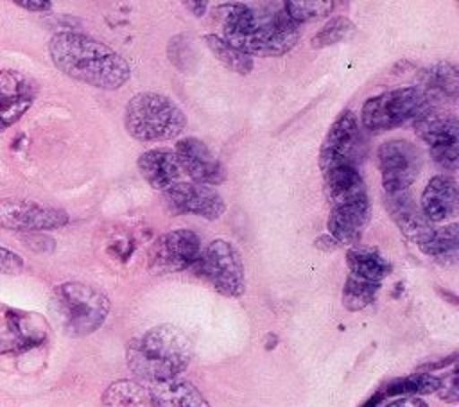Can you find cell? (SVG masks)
<instances>
[{
  "mask_svg": "<svg viewBox=\"0 0 459 407\" xmlns=\"http://www.w3.org/2000/svg\"><path fill=\"white\" fill-rule=\"evenodd\" d=\"M181 172H185L194 183L221 185L226 181V170L210 147L195 136L178 140L174 147Z\"/></svg>",
  "mask_w": 459,
  "mask_h": 407,
  "instance_id": "5bb4252c",
  "label": "cell"
},
{
  "mask_svg": "<svg viewBox=\"0 0 459 407\" xmlns=\"http://www.w3.org/2000/svg\"><path fill=\"white\" fill-rule=\"evenodd\" d=\"M335 7L332 0H289L283 4L285 13L298 25L305 22H314L328 16Z\"/></svg>",
  "mask_w": 459,
  "mask_h": 407,
  "instance_id": "4dcf8cb0",
  "label": "cell"
},
{
  "mask_svg": "<svg viewBox=\"0 0 459 407\" xmlns=\"http://www.w3.org/2000/svg\"><path fill=\"white\" fill-rule=\"evenodd\" d=\"M377 158L385 194L405 192L416 181L423 165L420 149L407 140L384 142Z\"/></svg>",
  "mask_w": 459,
  "mask_h": 407,
  "instance_id": "9c48e42d",
  "label": "cell"
},
{
  "mask_svg": "<svg viewBox=\"0 0 459 407\" xmlns=\"http://www.w3.org/2000/svg\"><path fill=\"white\" fill-rule=\"evenodd\" d=\"M136 167L143 181L156 190H167L176 185L181 176L176 152L169 147H156L142 152L136 160Z\"/></svg>",
  "mask_w": 459,
  "mask_h": 407,
  "instance_id": "ffe728a7",
  "label": "cell"
},
{
  "mask_svg": "<svg viewBox=\"0 0 459 407\" xmlns=\"http://www.w3.org/2000/svg\"><path fill=\"white\" fill-rule=\"evenodd\" d=\"M454 360H455V353H454V355H450L448 359H443V360H437V362L425 364V366H421L420 369H423V373H425V371H430V369H439V368H445L446 364H450V362H454Z\"/></svg>",
  "mask_w": 459,
  "mask_h": 407,
  "instance_id": "d590c367",
  "label": "cell"
},
{
  "mask_svg": "<svg viewBox=\"0 0 459 407\" xmlns=\"http://www.w3.org/2000/svg\"><path fill=\"white\" fill-rule=\"evenodd\" d=\"M201 238L192 229H172L160 235L149 249V271L152 274L178 273L194 267L201 255Z\"/></svg>",
  "mask_w": 459,
  "mask_h": 407,
  "instance_id": "30bf717a",
  "label": "cell"
},
{
  "mask_svg": "<svg viewBox=\"0 0 459 407\" xmlns=\"http://www.w3.org/2000/svg\"><path fill=\"white\" fill-rule=\"evenodd\" d=\"M429 106L430 99L423 88L405 86L389 90L362 104L360 124L373 133L389 131L407 122H414Z\"/></svg>",
  "mask_w": 459,
  "mask_h": 407,
  "instance_id": "8992f818",
  "label": "cell"
},
{
  "mask_svg": "<svg viewBox=\"0 0 459 407\" xmlns=\"http://www.w3.org/2000/svg\"><path fill=\"white\" fill-rule=\"evenodd\" d=\"M48 54L59 72L100 90H118L131 77V66L118 52L81 32L54 34L48 41Z\"/></svg>",
  "mask_w": 459,
  "mask_h": 407,
  "instance_id": "6da1fadb",
  "label": "cell"
},
{
  "mask_svg": "<svg viewBox=\"0 0 459 407\" xmlns=\"http://www.w3.org/2000/svg\"><path fill=\"white\" fill-rule=\"evenodd\" d=\"M357 32L355 23L346 16H333L330 18L310 39L312 48H325L344 39H350Z\"/></svg>",
  "mask_w": 459,
  "mask_h": 407,
  "instance_id": "f546056e",
  "label": "cell"
},
{
  "mask_svg": "<svg viewBox=\"0 0 459 407\" xmlns=\"http://www.w3.org/2000/svg\"><path fill=\"white\" fill-rule=\"evenodd\" d=\"M194 269L226 298H240L246 292L242 256L238 249L224 238L212 240L201 251Z\"/></svg>",
  "mask_w": 459,
  "mask_h": 407,
  "instance_id": "52a82bcc",
  "label": "cell"
},
{
  "mask_svg": "<svg viewBox=\"0 0 459 407\" xmlns=\"http://www.w3.org/2000/svg\"><path fill=\"white\" fill-rule=\"evenodd\" d=\"M412 124L434 161L448 170H455L459 161V122L455 115L429 106Z\"/></svg>",
  "mask_w": 459,
  "mask_h": 407,
  "instance_id": "ba28073f",
  "label": "cell"
},
{
  "mask_svg": "<svg viewBox=\"0 0 459 407\" xmlns=\"http://www.w3.org/2000/svg\"><path fill=\"white\" fill-rule=\"evenodd\" d=\"M7 339H4L2 348L7 351H23L38 346L47 335L45 319L38 314L7 310L5 312Z\"/></svg>",
  "mask_w": 459,
  "mask_h": 407,
  "instance_id": "44dd1931",
  "label": "cell"
},
{
  "mask_svg": "<svg viewBox=\"0 0 459 407\" xmlns=\"http://www.w3.org/2000/svg\"><path fill=\"white\" fill-rule=\"evenodd\" d=\"M18 7H23L27 11H50L52 9V2L47 0H16L14 2Z\"/></svg>",
  "mask_w": 459,
  "mask_h": 407,
  "instance_id": "836d02e7",
  "label": "cell"
},
{
  "mask_svg": "<svg viewBox=\"0 0 459 407\" xmlns=\"http://www.w3.org/2000/svg\"><path fill=\"white\" fill-rule=\"evenodd\" d=\"M385 407H429V403L418 396H405V398H398V400L387 403Z\"/></svg>",
  "mask_w": 459,
  "mask_h": 407,
  "instance_id": "e575fe53",
  "label": "cell"
},
{
  "mask_svg": "<svg viewBox=\"0 0 459 407\" xmlns=\"http://www.w3.org/2000/svg\"><path fill=\"white\" fill-rule=\"evenodd\" d=\"M387 208L402 233L418 246L427 242L436 229L407 190L387 194Z\"/></svg>",
  "mask_w": 459,
  "mask_h": 407,
  "instance_id": "e0dca14e",
  "label": "cell"
},
{
  "mask_svg": "<svg viewBox=\"0 0 459 407\" xmlns=\"http://www.w3.org/2000/svg\"><path fill=\"white\" fill-rule=\"evenodd\" d=\"M106 407H152L149 391L133 380H117L102 394Z\"/></svg>",
  "mask_w": 459,
  "mask_h": 407,
  "instance_id": "d4e9b609",
  "label": "cell"
},
{
  "mask_svg": "<svg viewBox=\"0 0 459 407\" xmlns=\"http://www.w3.org/2000/svg\"><path fill=\"white\" fill-rule=\"evenodd\" d=\"M380 283H371L366 280H360L357 276H348L342 287V305L344 308L357 312L371 305L378 294Z\"/></svg>",
  "mask_w": 459,
  "mask_h": 407,
  "instance_id": "f1b7e54d",
  "label": "cell"
},
{
  "mask_svg": "<svg viewBox=\"0 0 459 407\" xmlns=\"http://www.w3.org/2000/svg\"><path fill=\"white\" fill-rule=\"evenodd\" d=\"M147 391L152 407H210L204 394L185 378L154 382Z\"/></svg>",
  "mask_w": 459,
  "mask_h": 407,
  "instance_id": "7402d4cb",
  "label": "cell"
},
{
  "mask_svg": "<svg viewBox=\"0 0 459 407\" xmlns=\"http://www.w3.org/2000/svg\"><path fill=\"white\" fill-rule=\"evenodd\" d=\"M360 145V131L359 118L351 109H344L330 126L321 151H319V167L321 170H328L339 165H351L359 158Z\"/></svg>",
  "mask_w": 459,
  "mask_h": 407,
  "instance_id": "4fadbf2b",
  "label": "cell"
},
{
  "mask_svg": "<svg viewBox=\"0 0 459 407\" xmlns=\"http://www.w3.org/2000/svg\"><path fill=\"white\" fill-rule=\"evenodd\" d=\"M206 47L210 48V52L231 72H237L240 75H247L253 70V57L242 54L240 50H237L235 47H231L230 43H226L221 36L217 34H206L204 36Z\"/></svg>",
  "mask_w": 459,
  "mask_h": 407,
  "instance_id": "83f0119b",
  "label": "cell"
},
{
  "mask_svg": "<svg viewBox=\"0 0 459 407\" xmlns=\"http://www.w3.org/2000/svg\"><path fill=\"white\" fill-rule=\"evenodd\" d=\"M420 249L427 256H432L445 265H455L459 255V226L450 222L443 228H436L430 238L423 242Z\"/></svg>",
  "mask_w": 459,
  "mask_h": 407,
  "instance_id": "cb8c5ba5",
  "label": "cell"
},
{
  "mask_svg": "<svg viewBox=\"0 0 459 407\" xmlns=\"http://www.w3.org/2000/svg\"><path fill=\"white\" fill-rule=\"evenodd\" d=\"M346 264L350 274L371 283H382V280L391 273V264L384 255L371 246H351L346 253Z\"/></svg>",
  "mask_w": 459,
  "mask_h": 407,
  "instance_id": "603a6c76",
  "label": "cell"
},
{
  "mask_svg": "<svg viewBox=\"0 0 459 407\" xmlns=\"http://www.w3.org/2000/svg\"><path fill=\"white\" fill-rule=\"evenodd\" d=\"M441 387V378L434 377L430 373H414L407 375L396 380L387 382V385L382 389L384 396H420V394H430L437 393Z\"/></svg>",
  "mask_w": 459,
  "mask_h": 407,
  "instance_id": "4316f807",
  "label": "cell"
},
{
  "mask_svg": "<svg viewBox=\"0 0 459 407\" xmlns=\"http://www.w3.org/2000/svg\"><path fill=\"white\" fill-rule=\"evenodd\" d=\"M124 127L134 140L163 142L183 133L186 115L170 97L156 91H142L126 104Z\"/></svg>",
  "mask_w": 459,
  "mask_h": 407,
  "instance_id": "277c9868",
  "label": "cell"
},
{
  "mask_svg": "<svg viewBox=\"0 0 459 407\" xmlns=\"http://www.w3.org/2000/svg\"><path fill=\"white\" fill-rule=\"evenodd\" d=\"M52 308L66 333L84 337L104 325L109 314V299L91 285L65 281L52 290Z\"/></svg>",
  "mask_w": 459,
  "mask_h": 407,
  "instance_id": "5b68a950",
  "label": "cell"
},
{
  "mask_svg": "<svg viewBox=\"0 0 459 407\" xmlns=\"http://www.w3.org/2000/svg\"><path fill=\"white\" fill-rule=\"evenodd\" d=\"M163 203L172 215H199L208 221L219 219L226 212L221 194L208 185L183 181L163 190Z\"/></svg>",
  "mask_w": 459,
  "mask_h": 407,
  "instance_id": "7c38bea8",
  "label": "cell"
},
{
  "mask_svg": "<svg viewBox=\"0 0 459 407\" xmlns=\"http://www.w3.org/2000/svg\"><path fill=\"white\" fill-rule=\"evenodd\" d=\"M421 212L430 222H443L457 215L459 190L454 178L437 174L434 176L421 194Z\"/></svg>",
  "mask_w": 459,
  "mask_h": 407,
  "instance_id": "ac0fdd59",
  "label": "cell"
},
{
  "mask_svg": "<svg viewBox=\"0 0 459 407\" xmlns=\"http://www.w3.org/2000/svg\"><path fill=\"white\" fill-rule=\"evenodd\" d=\"M425 93L429 99L432 97H455L459 90V74L455 65L448 61H441L432 65L423 77Z\"/></svg>",
  "mask_w": 459,
  "mask_h": 407,
  "instance_id": "484cf974",
  "label": "cell"
},
{
  "mask_svg": "<svg viewBox=\"0 0 459 407\" xmlns=\"http://www.w3.org/2000/svg\"><path fill=\"white\" fill-rule=\"evenodd\" d=\"M323 185H325L326 201L330 203L332 208L369 201L366 183L360 172L357 170V167L339 165L325 170Z\"/></svg>",
  "mask_w": 459,
  "mask_h": 407,
  "instance_id": "2e32d148",
  "label": "cell"
},
{
  "mask_svg": "<svg viewBox=\"0 0 459 407\" xmlns=\"http://www.w3.org/2000/svg\"><path fill=\"white\" fill-rule=\"evenodd\" d=\"M23 269V258L0 246V274H18Z\"/></svg>",
  "mask_w": 459,
  "mask_h": 407,
  "instance_id": "1f68e13d",
  "label": "cell"
},
{
  "mask_svg": "<svg viewBox=\"0 0 459 407\" xmlns=\"http://www.w3.org/2000/svg\"><path fill=\"white\" fill-rule=\"evenodd\" d=\"M382 398H384V394H382V391H378V393H375L369 400H366L360 407H377V403L382 402Z\"/></svg>",
  "mask_w": 459,
  "mask_h": 407,
  "instance_id": "8d00e7d4",
  "label": "cell"
},
{
  "mask_svg": "<svg viewBox=\"0 0 459 407\" xmlns=\"http://www.w3.org/2000/svg\"><path fill=\"white\" fill-rule=\"evenodd\" d=\"M190 337L174 325H158L134 337L126 350L127 368L143 382L176 378L192 360Z\"/></svg>",
  "mask_w": 459,
  "mask_h": 407,
  "instance_id": "3957f363",
  "label": "cell"
},
{
  "mask_svg": "<svg viewBox=\"0 0 459 407\" xmlns=\"http://www.w3.org/2000/svg\"><path fill=\"white\" fill-rule=\"evenodd\" d=\"M38 88L25 74L2 68L0 70V133L16 124L34 104Z\"/></svg>",
  "mask_w": 459,
  "mask_h": 407,
  "instance_id": "9a60e30c",
  "label": "cell"
},
{
  "mask_svg": "<svg viewBox=\"0 0 459 407\" xmlns=\"http://www.w3.org/2000/svg\"><path fill=\"white\" fill-rule=\"evenodd\" d=\"M68 213L30 199H0V226L14 231H48L66 226Z\"/></svg>",
  "mask_w": 459,
  "mask_h": 407,
  "instance_id": "8fae6325",
  "label": "cell"
},
{
  "mask_svg": "<svg viewBox=\"0 0 459 407\" xmlns=\"http://www.w3.org/2000/svg\"><path fill=\"white\" fill-rule=\"evenodd\" d=\"M437 396L445 402H457L459 391H457V371L454 369L448 377L441 378V387L437 389Z\"/></svg>",
  "mask_w": 459,
  "mask_h": 407,
  "instance_id": "d6a6232c",
  "label": "cell"
},
{
  "mask_svg": "<svg viewBox=\"0 0 459 407\" xmlns=\"http://www.w3.org/2000/svg\"><path fill=\"white\" fill-rule=\"evenodd\" d=\"M219 9L222 39L249 57L283 56L298 43L299 25L285 9L262 11L244 4H228Z\"/></svg>",
  "mask_w": 459,
  "mask_h": 407,
  "instance_id": "7a4b0ae2",
  "label": "cell"
},
{
  "mask_svg": "<svg viewBox=\"0 0 459 407\" xmlns=\"http://www.w3.org/2000/svg\"><path fill=\"white\" fill-rule=\"evenodd\" d=\"M369 222V201L335 206L328 213V233L339 246H357Z\"/></svg>",
  "mask_w": 459,
  "mask_h": 407,
  "instance_id": "d6986e66",
  "label": "cell"
}]
</instances>
